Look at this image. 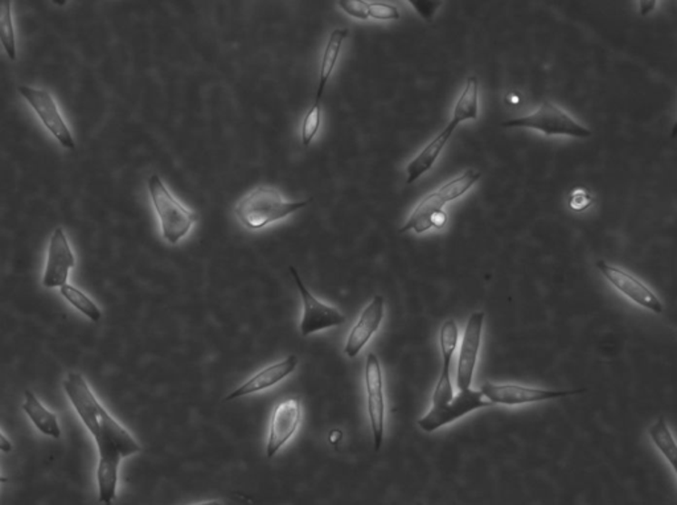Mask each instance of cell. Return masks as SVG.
Listing matches in <instances>:
<instances>
[{
  "instance_id": "obj_1",
  "label": "cell",
  "mask_w": 677,
  "mask_h": 505,
  "mask_svg": "<svg viewBox=\"0 0 677 505\" xmlns=\"http://www.w3.org/2000/svg\"><path fill=\"white\" fill-rule=\"evenodd\" d=\"M63 386L83 425L88 427L97 442L100 452L97 467L98 499L101 503L112 505L117 496L121 461L138 454L142 450L141 446L98 403L88 383L80 374L71 372L64 380Z\"/></svg>"
},
{
  "instance_id": "obj_2",
  "label": "cell",
  "mask_w": 677,
  "mask_h": 505,
  "mask_svg": "<svg viewBox=\"0 0 677 505\" xmlns=\"http://www.w3.org/2000/svg\"><path fill=\"white\" fill-rule=\"evenodd\" d=\"M488 406H493V403L480 391L470 388L459 391L456 395L454 394L450 368L442 366L441 376L431 398L430 411L418 420V426L425 432H433L459 420L468 413Z\"/></svg>"
},
{
  "instance_id": "obj_3",
  "label": "cell",
  "mask_w": 677,
  "mask_h": 505,
  "mask_svg": "<svg viewBox=\"0 0 677 505\" xmlns=\"http://www.w3.org/2000/svg\"><path fill=\"white\" fill-rule=\"evenodd\" d=\"M312 199L302 201H286L280 192L269 187H259L241 199L234 208L237 220L247 229L260 230L271 222L282 220L303 209Z\"/></svg>"
},
{
  "instance_id": "obj_4",
  "label": "cell",
  "mask_w": 677,
  "mask_h": 505,
  "mask_svg": "<svg viewBox=\"0 0 677 505\" xmlns=\"http://www.w3.org/2000/svg\"><path fill=\"white\" fill-rule=\"evenodd\" d=\"M149 193L161 221L162 236L171 245L178 244L199 220L198 213L179 203L158 175L150 176Z\"/></svg>"
},
{
  "instance_id": "obj_5",
  "label": "cell",
  "mask_w": 677,
  "mask_h": 505,
  "mask_svg": "<svg viewBox=\"0 0 677 505\" xmlns=\"http://www.w3.org/2000/svg\"><path fill=\"white\" fill-rule=\"evenodd\" d=\"M507 129H532L544 132L546 137L552 135H568L573 138L592 137V131L587 127L580 125L577 121L558 108L551 101H544L539 111L522 118L505 121L502 123Z\"/></svg>"
},
{
  "instance_id": "obj_6",
  "label": "cell",
  "mask_w": 677,
  "mask_h": 505,
  "mask_svg": "<svg viewBox=\"0 0 677 505\" xmlns=\"http://www.w3.org/2000/svg\"><path fill=\"white\" fill-rule=\"evenodd\" d=\"M348 34V28H338V30L332 31L331 34H329V42H327L326 49L323 52L322 63H320L319 83H318L317 95H315L314 103L309 108L308 114L305 115V120H303L302 123V137L300 138H302V144L305 147H309L311 144L314 138L317 137L320 126H322V106H320V101H322L327 83L331 79L332 72H334L335 66H337L341 45L346 42Z\"/></svg>"
},
{
  "instance_id": "obj_7",
  "label": "cell",
  "mask_w": 677,
  "mask_h": 505,
  "mask_svg": "<svg viewBox=\"0 0 677 505\" xmlns=\"http://www.w3.org/2000/svg\"><path fill=\"white\" fill-rule=\"evenodd\" d=\"M289 270H290L298 291H299L300 296H302L303 317L299 327L300 334L303 336H309V335L315 334V332L329 330V328L338 327V325H344L347 322L346 316L338 308L320 302L319 299L315 298L309 293L308 287L303 284L299 273L295 270V267H290Z\"/></svg>"
},
{
  "instance_id": "obj_8",
  "label": "cell",
  "mask_w": 677,
  "mask_h": 505,
  "mask_svg": "<svg viewBox=\"0 0 677 505\" xmlns=\"http://www.w3.org/2000/svg\"><path fill=\"white\" fill-rule=\"evenodd\" d=\"M367 408H368L370 429H372L375 452H380L385 432V397L383 372L375 354L367 356L366 363Z\"/></svg>"
},
{
  "instance_id": "obj_9",
  "label": "cell",
  "mask_w": 677,
  "mask_h": 505,
  "mask_svg": "<svg viewBox=\"0 0 677 505\" xmlns=\"http://www.w3.org/2000/svg\"><path fill=\"white\" fill-rule=\"evenodd\" d=\"M480 392H482L483 395L493 405L494 403H497V405L515 406L580 394L584 393L585 389H578V391H548V389L529 388V386L516 385V384L487 383L482 386Z\"/></svg>"
},
{
  "instance_id": "obj_10",
  "label": "cell",
  "mask_w": 677,
  "mask_h": 505,
  "mask_svg": "<svg viewBox=\"0 0 677 505\" xmlns=\"http://www.w3.org/2000/svg\"><path fill=\"white\" fill-rule=\"evenodd\" d=\"M302 420V406L298 397L285 398L277 403L271 413L266 457H276L278 452L289 442Z\"/></svg>"
},
{
  "instance_id": "obj_11",
  "label": "cell",
  "mask_w": 677,
  "mask_h": 505,
  "mask_svg": "<svg viewBox=\"0 0 677 505\" xmlns=\"http://www.w3.org/2000/svg\"><path fill=\"white\" fill-rule=\"evenodd\" d=\"M19 93L30 103L46 129L59 141L64 149L74 151L76 149V142H74L68 126L64 122L62 114H60L52 95L48 92L39 91V89L30 88V86H19Z\"/></svg>"
},
{
  "instance_id": "obj_12",
  "label": "cell",
  "mask_w": 677,
  "mask_h": 505,
  "mask_svg": "<svg viewBox=\"0 0 677 505\" xmlns=\"http://www.w3.org/2000/svg\"><path fill=\"white\" fill-rule=\"evenodd\" d=\"M485 316V313H474L468 319L467 325H466L458 364H456V386H458L459 391L471 388L480 343H482Z\"/></svg>"
},
{
  "instance_id": "obj_13",
  "label": "cell",
  "mask_w": 677,
  "mask_h": 505,
  "mask_svg": "<svg viewBox=\"0 0 677 505\" xmlns=\"http://www.w3.org/2000/svg\"><path fill=\"white\" fill-rule=\"evenodd\" d=\"M597 268L602 276L610 282L616 290L621 291L627 298L638 303L642 307L652 311L655 314L662 313V303L643 282L626 273L622 268L613 267L604 261L597 262Z\"/></svg>"
},
{
  "instance_id": "obj_14",
  "label": "cell",
  "mask_w": 677,
  "mask_h": 505,
  "mask_svg": "<svg viewBox=\"0 0 677 505\" xmlns=\"http://www.w3.org/2000/svg\"><path fill=\"white\" fill-rule=\"evenodd\" d=\"M74 256L63 228H57L49 241L48 259L43 285L46 288L63 287L68 282L69 270L74 267Z\"/></svg>"
},
{
  "instance_id": "obj_15",
  "label": "cell",
  "mask_w": 677,
  "mask_h": 505,
  "mask_svg": "<svg viewBox=\"0 0 677 505\" xmlns=\"http://www.w3.org/2000/svg\"><path fill=\"white\" fill-rule=\"evenodd\" d=\"M384 308L385 302L381 296H373L369 305L364 308L355 327L349 332L346 347H344V352L349 359H355L360 354L361 349L366 347L373 334L378 332L384 319Z\"/></svg>"
},
{
  "instance_id": "obj_16",
  "label": "cell",
  "mask_w": 677,
  "mask_h": 505,
  "mask_svg": "<svg viewBox=\"0 0 677 505\" xmlns=\"http://www.w3.org/2000/svg\"><path fill=\"white\" fill-rule=\"evenodd\" d=\"M299 360L295 354L286 357L282 362L273 364V365L266 366L265 369L260 371L259 374H254L251 379H249L247 383L242 384L241 386L231 392L225 401H233L237 398L244 397V395L257 393V392L265 391V389L271 388L276 384L280 383L286 377L290 376L291 374L297 369Z\"/></svg>"
},
{
  "instance_id": "obj_17",
  "label": "cell",
  "mask_w": 677,
  "mask_h": 505,
  "mask_svg": "<svg viewBox=\"0 0 677 505\" xmlns=\"http://www.w3.org/2000/svg\"><path fill=\"white\" fill-rule=\"evenodd\" d=\"M446 204L439 198L438 193L431 192L425 196L413 210L404 227L401 228L400 233H407L409 230H415L416 233L427 232L431 228H442L446 224V213L444 212V207Z\"/></svg>"
},
{
  "instance_id": "obj_18",
  "label": "cell",
  "mask_w": 677,
  "mask_h": 505,
  "mask_svg": "<svg viewBox=\"0 0 677 505\" xmlns=\"http://www.w3.org/2000/svg\"><path fill=\"white\" fill-rule=\"evenodd\" d=\"M456 129V126L448 123L447 127H445V130H442L441 134L437 135L433 141H430V142L427 143L421 151H419V154L417 155L409 164H407V184L415 183V181L418 180L422 175L430 171L431 167L434 166L437 159L441 155L442 150L446 146L448 140H450L451 135H453L454 130Z\"/></svg>"
},
{
  "instance_id": "obj_19",
  "label": "cell",
  "mask_w": 677,
  "mask_h": 505,
  "mask_svg": "<svg viewBox=\"0 0 677 505\" xmlns=\"http://www.w3.org/2000/svg\"><path fill=\"white\" fill-rule=\"evenodd\" d=\"M22 408L23 411L27 413L28 417L31 418L32 422L39 429V432L48 435V437L54 438V440L60 438L62 429L57 422L56 415L46 411L44 406L37 400L36 395L32 393L31 391L25 392V401Z\"/></svg>"
},
{
  "instance_id": "obj_20",
  "label": "cell",
  "mask_w": 677,
  "mask_h": 505,
  "mask_svg": "<svg viewBox=\"0 0 677 505\" xmlns=\"http://www.w3.org/2000/svg\"><path fill=\"white\" fill-rule=\"evenodd\" d=\"M479 114V81L476 76L468 77L461 97L456 101L450 123L458 126L465 121H476Z\"/></svg>"
},
{
  "instance_id": "obj_21",
  "label": "cell",
  "mask_w": 677,
  "mask_h": 505,
  "mask_svg": "<svg viewBox=\"0 0 677 505\" xmlns=\"http://www.w3.org/2000/svg\"><path fill=\"white\" fill-rule=\"evenodd\" d=\"M648 432H650V437L651 440H652V442L655 443V446L658 447L659 450H661L664 458L670 461L673 471H676L677 447L675 440H673L672 434H671L670 429H668L665 418H659V420L650 427Z\"/></svg>"
},
{
  "instance_id": "obj_22",
  "label": "cell",
  "mask_w": 677,
  "mask_h": 505,
  "mask_svg": "<svg viewBox=\"0 0 677 505\" xmlns=\"http://www.w3.org/2000/svg\"><path fill=\"white\" fill-rule=\"evenodd\" d=\"M480 176L482 175L476 170H467V171L456 176V179L448 181V183L442 186L436 192L438 193L439 198L442 199L445 204L450 203V201L456 200V199L465 195L479 180Z\"/></svg>"
},
{
  "instance_id": "obj_23",
  "label": "cell",
  "mask_w": 677,
  "mask_h": 505,
  "mask_svg": "<svg viewBox=\"0 0 677 505\" xmlns=\"http://www.w3.org/2000/svg\"><path fill=\"white\" fill-rule=\"evenodd\" d=\"M0 42L7 52L11 62L16 60L15 31H14L13 15H11V2L0 0Z\"/></svg>"
},
{
  "instance_id": "obj_24",
  "label": "cell",
  "mask_w": 677,
  "mask_h": 505,
  "mask_svg": "<svg viewBox=\"0 0 677 505\" xmlns=\"http://www.w3.org/2000/svg\"><path fill=\"white\" fill-rule=\"evenodd\" d=\"M60 291H62L64 298L68 300L72 306H74L80 313L88 316L93 322H98L101 316H103L100 308L95 306V303H93L92 299H89L83 291L78 290L74 286L64 285L63 287H60Z\"/></svg>"
},
{
  "instance_id": "obj_25",
  "label": "cell",
  "mask_w": 677,
  "mask_h": 505,
  "mask_svg": "<svg viewBox=\"0 0 677 505\" xmlns=\"http://www.w3.org/2000/svg\"><path fill=\"white\" fill-rule=\"evenodd\" d=\"M458 325L454 319H448L442 325L439 331V347L442 354V366L451 368V360L456 354V345H458Z\"/></svg>"
},
{
  "instance_id": "obj_26",
  "label": "cell",
  "mask_w": 677,
  "mask_h": 505,
  "mask_svg": "<svg viewBox=\"0 0 677 505\" xmlns=\"http://www.w3.org/2000/svg\"><path fill=\"white\" fill-rule=\"evenodd\" d=\"M368 16L376 20H397L400 13L395 5L384 2H368Z\"/></svg>"
},
{
  "instance_id": "obj_27",
  "label": "cell",
  "mask_w": 677,
  "mask_h": 505,
  "mask_svg": "<svg viewBox=\"0 0 677 505\" xmlns=\"http://www.w3.org/2000/svg\"><path fill=\"white\" fill-rule=\"evenodd\" d=\"M341 10L356 19L367 20L368 16V2L366 0H341L338 2Z\"/></svg>"
},
{
  "instance_id": "obj_28",
  "label": "cell",
  "mask_w": 677,
  "mask_h": 505,
  "mask_svg": "<svg viewBox=\"0 0 677 505\" xmlns=\"http://www.w3.org/2000/svg\"><path fill=\"white\" fill-rule=\"evenodd\" d=\"M410 5H413V7H416V10L418 11L419 15L422 17H425L427 20H430L431 16L434 15V13H436V8L439 7L441 5V3L436 2H410Z\"/></svg>"
},
{
  "instance_id": "obj_29",
  "label": "cell",
  "mask_w": 677,
  "mask_h": 505,
  "mask_svg": "<svg viewBox=\"0 0 677 505\" xmlns=\"http://www.w3.org/2000/svg\"><path fill=\"white\" fill-rule=\"evenodd\" d=\"M11 450H13V444L0 432V452H10Z\"/></svg>"
},
{
  "instance_id": "obj_30",
  "label": "cell",
  "mask_w": 677,
  "mask_h": 505,
  "mask_svg": "<svg viewBox=\"0 0 677 505\" xmlns=\"http://www.w3.org/2000/svg\"><path fill=\"white\" fill-rule=\"evenodd\" d=\"M655 5L656 2H641L642 15H647L648 13L653 10Z\"/></svg>"
},
{
  "instance_id": "obj_31",
  "label": "cell",
  "mask_w": 677,
  "mask_h": 505,
  "mask_svg": "<svg viewBox=\"0 0 677 505\" xmlns=\"http://www.w3.org/2000/svg\"><path fill=\"white\" fill-rule=\"evenodd\" d=\"M341 438V432H332L331 434H329V442L337 443L338 440Z\"/></svg>"
},
{
  "instance_id": "obj_32",
  "label": "cell",
  "mask_w": 677,
  "mask_h": 505,
  "mask_svg": "<svg viewBox=\"0 0 677 505\" xmlns=\"http://www.w3.org/2000/svg\"><path fill=\"white\" fill-rule=\"evenodd\" d=\"M196 505H222V504H220L219 501H208V503H201V504H196Z\"/></svg>"
},
{
  "instance_id": "obj_33",
  "label": "cell",
  "mask_w": 677,
  "mask_h": 505,
  "mask_svg": "<svg viewBox=\"0 0 677 505\" xmlns=\"http://www.w3.org/2000/svg\"><path fill=\"white\" fill-rule=\"evenodd\" d=\"M54 5H66V2H54Z\"/></svg>"
},
{
  "instance_id": "obj_34",
  "label": "cell",
  "mask_w": 677,
  "mask_h": 505,
  "mask_svg": "<svg viewBox=\"0 0 677 505\" xmlns=\"http://www.w3.org/2000/svg\"><path fill=\"white\" fill-rule=\"evenodd\" d=\"M5 481H7V479L0 478V483H5Z\"/></svg>"
},
{
  "instance_id": "obj_35",
  "label": "cell",
  "mask_w": 677,
  "mask_h": 505,
  "mask_svg": "<svg viewBox=\"0 0 677 505\" xmlns=\"http://www.w3.org/2000/svg\"><path fill=\"white\" fill-rule=\"evenodd\" d=\"M417 505H424V504L418 503V504H417Z\"/></svg>"
}]
</instances>
